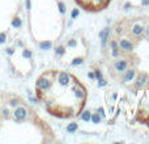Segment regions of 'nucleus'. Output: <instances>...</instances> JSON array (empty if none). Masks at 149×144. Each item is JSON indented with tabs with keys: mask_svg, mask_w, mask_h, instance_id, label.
I'll list each match as a JSON object with an SVG mask.
<instances>
[{
	"mask_svg": "<svg viewBox=\"0 0 149 144\" xmlns=\"http://www.w3.org/2000/svg\"><path fill=\"white\" fill-rule=\"evenodd\" d=\"M148 8H149V7H148Z\"/></svg>",
	"mask_w": 149,
	"mask_h": 144,
	"instance_id": "a878e982",
	"label": "nucleus"
},
{
	"mask_svg": "<svg viewBox=\"0 0 149 144\" xmlns=\"http://www.w3.org/2000/svg\"><path fill=\"white\" fill-rule=\"evenodd\" d=\"M148 82H149L148 73H145V72H140V73L136 75V77H135V80H134V88L136 90H143V89H145V87L148 85Z\"/></svg>",
	"mask_w": 149,
	"mask_h": 144,
	"instance_id": "7ed1b4c3",
	"label": "nucleus"
},
{
	"mask_svg": "<svg viewBox=\"0 0 149 144\" xmlns=\"http://www.w3.org/2000/svg\"><path fill=\"white\" fill-rule=\"evenodd\" d=\"M128 67H130V62L127 58H123V59L116 58V60H114V63H113V68L116 73H123Z\"/></svg>",
	"mask_w": 149,
	"mask_h": 144,
	"instance_id": "20e7f679",
	"label": "nucleus"
},
{
	"mask_svg": "<svg viewBox=\"0 0 149 144\" xmlns=\"http://www.w3.org/2000/svg\"><path fill=\"white\" fill-rule=\"evenodd\" d=\"M144 36H145V38L149 41V22L145 25V31H144Z\"/></svg>",
	"mask_w": 149,
	"mask_h": 144,
	"instance_id": "aec40b11",
	"label": "nucleus"
},
{
	"mask_svg": "<svg viewBox=\"0 0 149 144\" xmlns=\"http://www.w3.org/2000/svg\"><path fill=\"white\" fill-rule=\"evenodd\" d=\"M110 50H111V57L114 59L120 57V49H119V42L116 39H111L110 41Z\"/></svg>",
	"mask_w": 149,
	"mask_h": 144,
	"instance_id": "1a4fd4ad",
	"label": "nucleus"
},
{
	"mask_svg": "<svg viewBox=\"0 0 149 144\" xmlns=\"http://www.w3.org/2000/svg\"><path fill=\"white\" fill-rule=\"evenodd\" d=\"M94 76H95V80H101V79H103V75H102V71L100 70V68H95L94 71Z\"/></svg>",
	"mask_w": 149,
	"mask_h": 144,
	"instance_id": "dca6fc26",
	"label": "nucleus"
},
{
	"mask_svg": "<svg viewBox=\"0 0 149 144\" xmlns=\"http://www.w3.org/2000/svg\"><path fill=\"white\" fill-rule=\"evenodd\" d=\"M119 49L123 52H132L135 50V43L128 38H120L119 39Z\"/></svg>",
	"mask_w": 149,
	"mask_h": 144,
	"instance_id": "0eeeda50",
	"label": "nucleus"
},
{
	"mask_svg": "<svg viewBox=\"0 0 149 144\" xmlns=\"http://www.w3.org/2000/svg\"><path fill=\"white\" fill-rule=\"evenodd\" d=\"M65 46H63V45H59V46H56V49H55V55H56L58 58H62V57H64V54H65Z\"/></svg>",
	"mask_w": 149,
	"mask_h": 144,
	"instance_id": "9b49d317",
	"label": "nucleus"
},
{
	"mask_svg": "<svg viewBox=\"0 0 149 144\" xmlns=\"http://www.w3.org/2000/svg\"><path fill=\"white\" fill-rule=\"evenodd\" d=\"M88 77H89V79H90V80H95V76H94V72H93V71L88 72Z\"/></svg>",
	"mask_w": 149,
	"mask_h": 144,
	"instance_id": "4be33fe9",
	"label": "nucleus"
},
{
	"mask_svg": "<svg viewBox=\"0 0 149 144\" xmlns=\"http://www.w3.org/2000/svg\"><path fill=\"white\" fill-rule=\"evenodd\" d=\"M65 47H68V49H74V47H77V39H74V38L68 39Z\"/></svg>",
	"mask_w": 149,
	"mask_h": 144,
	"instance_id": "2eb2a0df",
	"label": "nucleus"
},
{
	"mask_svg": "<svg viewBox=\"0 0 149 144\" xmlns=\"http://www.w3.org/2000/svg\"><path fill=\"white\" fill-rule=\"evenodd\" d=\"M107 85V81H106L105 79H101V80H97V87L98 88H103Z\"/></svg>",
	"mask_w": 149,
	"mask_h": 144,
	"instance_id": "f3484780",
	"label": "nucleus"
},
{
	"mask_svg": "<svg viewBox=\"0 0 149 144\" xmlns=\"http://www.w3.org/2000/svg\"><path fill=\"white\" fill-rule=\"evenodd\" d=\"M79 15H80L79 8H73L72 13H71V17H72V20H74V18H77V16H79Z\"/></svg>",
	"mask_w": 149,
	"mask_h": 144,
	"instance_id": "a211bd4d",
	"label": "nucleus"
},
{
	"mask_svg": "<svg viewBox=\"0 0 149 144\" xmlns=\"http://www.w3.org/2000/svg\"><path fill=\"white\" fill-rule=\"evenodd\" d=\"M97 111H98V114H100V115L102 117V119H105V118H106V113H105V110H103L102 106H100V108L97 109Z\"/></svg>",
	"mask_w": 149,
	"mask_h": 144,
	"instance_id": "6ab92c4d",
	"label": "nucleus"
},
{
	"mask_svg": "<svg viewBox=\"0 0 149 144\" xmlns=\"http://www.w3.org/2000/svg\"><path fill=\"white\" fill-rule=\"evenodd\" d=\"M21 0H0V34H5L12 26L18 25Z\"/></svg>",
	"mask_w": 149,
	"mask_h": 144,
	"instance_id": "f03ea898",
	"label": "nucleus"
},
{
	"mask_svg": "<svg viewBox=\"0 0 149 144\" xmlns=\"http://www.w3.org/2000/svg\"><path fill=\"white\" fill-rule=\"evenodd\" d=\"M52 140L46 122L20 94L0 90V144H26Z\"/></svg>",
	"mask_w": 149,
	"mask_h": 144,
	"instance_id": "f257e3e1",
	"label": "nucleus"
},
{
	"mask_svg": "<svg viewBox=\"0 0 149 144\" xmlns=\"http://www.w3.org/2000/svg\"><path fill=\"white\" fill-rule=\"evenodd\" d=\"M102 117L98 114V111H95V113H92V118H90V122H92L93 124H101L102 123Z\"/></svg>",
	"mask_w": 149,
	"mask_h": 144,
	"instance_id": "9d476101",
	"label": "nucleus"
},
{
	"mask_svg": "<svg viewBox=\"0 0 149 144\" xmlns=\"http://www.w3.org/2000/svg\"><path fill=\"white\" fill-rule=\"evenodd\" d=\"M144 31H145V25H143L140 22H136L131 26V34L135 38H141L144 36Z\"/></svg>",
	"mask_w": 149,
	"mask_h": 144,
	"instance_id": "6e6552de",
	"label": "nucleus"
},
{
	"mask_svg": "<svg viewBox=\"0 0 149 144\" xmlns=\"http://www.w3.org/2000/svg\"><path fill=\"white\" fill-rule=\"evenodd\" d=\"M137 75V70L135 67H128L126 71L123 72V76H122V81L123 84H128V82H132L135 80Z\"/></svg>",
	"mask_w": 149,
	"mask_h": 144,
	"instance_id": "423d86ee",
	"label": "nucleus"
},
{
	"mask_svg": "<svg viewBox=\"0 0 149 144\" xmlns=\"http://www.w3.org/2000/svg\"><path fill=\"white\" fill-rule=\"evenodd\" d=\"M141 5L143 7H149V0H141Z\"/></svg>",
	"mask_w": 149,
	"mask_h": 144,
	"instance_id": "5701e85b",
	"label": "nucleus"
},
{
	"mask_svg": "<svg viewBox=\"0 0 149 144\" xmlns=\"http://www.w3.org/2000/svg\"><path fill=\"white\" fill-rule=\"evenodd\" d=\"M113 110H114L113 106H109V111H110V113H113Z\"/></svg>",
	"mask_w": 149,
	"mask_h": 144,
	"instance_id": "393cba45",
	"label": "nucleus"
},
{
	"mask_svg": "<svg viewBox=\"0 0 149 144\" xmlns=\"http://www.w3.org/2000/svg\"><path fill=\"white\" fill-rule=\"evenodd\" d=\"M77 130H79V124H77L76 122L70 123V124H68V127H67V131L70 132V134H73V132H76Z\"/></svg>",
	"mask_w": 149,
	"mask_h": 144,
	"instance_id": "4468645a",
	"label": "nucleus"
},
{
	"mask_svg": "<svg viewBox=\"0 0 149 144\" xmlns=\"http://www.w3.org/2000/svg\"><path fill=\"white\" fill-rule=\"evenodd\" d=\"M110 33H111V29L110 26H106V28H103L102 30L98 33V38L101 39V47H102V50L105 51L106 46H107L109 43V38H110Z\"/></svg>",
	"mask_w": 149,
	"mask_h": 144,
	"instance_id": "39448f33",
	"label": "nucleus"
},
{
	"mask_svg": "<svg viewBox=\"0 0 149 144\" xmlns=\"http://www.w3.org/2000/svg\"><path fill=\"white\" fill-rule=\"evenodd\" d=\"M123 8H124V10H128V9H131V8H132V4L130 1H127L126 4L123 5Z\"/></svg>",
	"mask_w": 149,
	"mask_h": 144,
	"instance_id": "412c9836",
	"label": "nucleus"
},
{
	"mask_svg": "<svg viewBox=\"0 0 149 144\" xmlns=\"http://www.w3.org/2000/svg\"><path fill=\"white\" fill-rule=\"evenodd\" d=\"M116 97H118V94H116V93H114V94L111 96V98H113V101H115V100H116Z\"/></svg>",
	"mask_w": 149,
	"mask_h": 144,
	"instance_id": "b1692460",
	"label": "nucleus"
},
{
	"mask_svg": "<svg viewBox=\"0 0 149 144\" xmlns=\"http://www.w3.org/2000/svg\"><path fill=\"white\" fill-rule=\"evenodd\" d=\"M82 63H84V57H76L72 59L71 66H72V67H77V66H81Z\"/></svg>",
	"mask_w": 149,
	"mask_h": 144,
	"instance_id": "f8f14e48",
	"label": "nucleus"
},
{
	"mask_svg": "<svg viewBox=\"0 0 149 144\" xmlns=\"http://www.w3.org/2000/svg\"><path fill=\"white\" fill-rule=\"evenodd\" d=\"M90 118H92V111L90 110H85L81 113V119L84 122H90Z\"/></svg>",
	"mask_w": 149,
	"mask_h": 144,
	"instance_id": "ddd939ff",
	"label": "nucleus"
}]
</instances>
